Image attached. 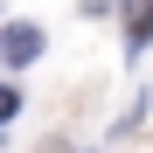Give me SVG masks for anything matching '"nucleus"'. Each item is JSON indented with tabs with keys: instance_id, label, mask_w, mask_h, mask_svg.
<instances>
[{
	"instance_id": "f03ea898",
	"label": "nucleus",
	"mask_w": 153,
	"mask_h": 153,
	"mask_svg": "<svg viewBox=\"0 0 153 153\" xmlns=\"http://www.w3.org/2000/svg\"><path fill=\"white\" fill-rule=\"evenodd\" d=\"M0 56H7V63H35L42 56V28H28V21L7 28V35H0Z\"/></svg>"
},
{
	"instance_id": "f257e3e1",
	"label": "nucleus",
	"mask_w": 153,
	"mask_h": 153,
	"mask_svg": "<svg viewBox=\"0 0 153 153\" xmlns=\"http://www.w3.org/2000/svg\"><path fill=\"white\" fill-rule=\"evenodd\" d=\"M118 21H125V56H139L153 35V0H118Z\"/></svg>"
},
{
	"instance_id": "7ed1b4c3",
	"label": "nucleus",
	"mask_w": 153,
	"mask_h": 153,
	"mask_svg": "<svg viewBox=\"0 0 153 153\" xmlns=\"http://www.w3.org/2000/svg\"><path fill=\"white\" fill-rule=\"evenodd\" d=\"M14 111H21V91H14V84H0V125H7Z\"/></svg>"
}]
</instances>
